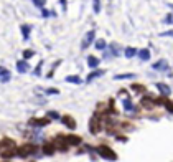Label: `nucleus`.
Wrapping results in <instances>:
<instances>
[{
  "instance_id": "1",
  "label": "nucleus",
  "mask_w": 173,
  "mask_h": 162,
  "mask_svg": "<svg viewBox=\"0 0 173 162\" xmlns=\"http://www.w3.org/2000/svg\"><path fill=\"white\" fill-rule=\"evenodd\" d=\"M35 152H36V146L32 144V142H28V144H23V146H20V147H17V157L27 159V157H30V155H33Z\"/></svg>"
},
{
  "instance_id": "2",
  "label": "nucleus",
  "mask_w": 173,
  "mask_h": 162,
  "mask_svg": "<svg viewBox=\"0 0 173 162\" xmlns=\"http://www.w3.org/2000/svg\"><path fill=\"white\" fill-rule=\"evenodd\" d=\"M96 152H97L102 159H106V161H117V154L109 147V146H104V144L97 146V147H96Z\"/></svg>"
},
{
  "instance_id": "3",
  "label": "nucleus",
  "mask_w": 173,
  "mask_h": 162,
  "mask_svg": "<svg viewBox=\"0 0 173 162\" xmlns=\"http://www.w3.org/2000/svg\"><path fill=\"white\" fill-rule=\"evenodd\" d=\"M89 131H91V134H99L101 131H102V123H101V116L96 114L91 118V121H89Z\"/></svg>"
},
{
  "instance_id": "4",
  "label": "nucleus",
  "mask_w": 173,
  "mask_h": 162,
  "mask_svg": "<svg viewBox=\"0 0 173 162\" xmlns=\"http://www.w3.org/2000/svg\"><path fill=\"white\" fill-rule=\"evenodd\" d=\"M49 123H51L49 118H33V119L28 121V124L32 127H45V126H48Z\"/></svg>"
},
{
  "instance_id": "5",
  "label": "nucleus",
  "mask_w": 173,
  "mask_h": 162,
  "mask_svg": "<svg viewBox=\"0 0 173 162\" xmlns=\"http://www.w3.org/2000/svg\"><path fill=\"white\" fill-rule=\"evenodd\" d=\"M53 142L56 144L58 151H61V152H66L68 149H69V144L66 142V137L64 136H58L56 139H53Z\"/></svg>"
},
{
  "instance_id": "6",
  "label": "nucleus",
  "mask_w": 173,
  "mask_h": 162,
  "mask_svg": "<svg viewBox=\"0 0 173 162\" xmlns=\"http://www.w3.org/2000/svg\"><path fill=\"white\" fill-rule=\"evenodd\" d=\"M41 151H43L45 155H53L54 152L58 151V147H56V144H54L53 141H51V142H45V144H43Z\"/></svg>"
},
{
  "instance_id": "7",
  "label": "nucleus",
  "mask_w": 173,
  "mask_h": 162,
  "mask_svg": "<svg viewBox=\"0 0 173 162\" xmlns=\"http://www.w3.org/2000/svg\"><path fill=\"white\" fill-rule=\"evenodd\" d=\"M152 68L155 70V71H170V66H168V63H166L165 60H160V61L153 63Z\"/></svg>"
},
{
  "instance_id": "8",
  "label": "nucleus",
  "mask_w": 173,
  "mask_h": 162,
  "mask_svg": "<svg viewBox=\"0 0 173 162\" xmlns=\"http://www.w3.org/2000/svg\"><path fill=\"white\" fill-rule=\"evenodd\" d=\"M10 78H12L10 71H8L5 66H0V81H2V83H8Z\"/></svg>"
},
{
  "instance_id": "9",
  "label": "nucleus",
  "mask_w": 173,
  "mask_h": 162,
  "mask_svg": "<svg viewBox=\"0 0 173 162\" xmlns=\"http://www.w3.org/2000/svg\"><path fill=\"white\" fill-rule=\"evenodd\" d=\"M61 123L66 127H69V129H76V121H74L71 116H63V118H61Z\"/></svg>"
},
{
  "instance_id": "10",
  "label": "nucleus",
  "mask_w": 173,
  "mask_h": 162,
  "mask_svg": "<svg viewBox=\"0 0 173 162\" xmlns=\"http://www.w3.org/2000/svg\"><path fill=\"white\" fill-rule=\"evenodd\" d=\"M66 137V142L69 144V147H73V146H79L82 142V139L79 136H64Z\"/></svg>"
},
{
  "instance_id": "11",
  "label": "nucleus",
  "mask_w": 173,
  "mask_h": 162,
  "mask_svg": "<svg viewBox=\"0 0 173 162\" xmlns=\"http://www.w3.org/2000/svg\"><path fill=\"white\" fill-rule=\"evenodd\" d=\"M0 155L4 159H13V157H17V149H4V151H0Z\"/></svg>"
},
{
  "instance_id": "12",
  "label": "nucleus",
  "mask_w": 173,
  "mask_h": 162,
  "mask_svg": "<svg viewBox=\"0 0 173 162\" xmlns=\"http://www.w3.org/2000/svg\"><path fill=\"white\" fill-rule=\"evenodd\" d=\"M94 30H91V32H88V35H86V38L82 40V50H86V48L89 47V45L92 43V40H94Z\"/></svg>"
},
{
  "instance_id": "13",
  "label": "nucleus",
  "mask_w": 173,
  "mask_h": 162,
  "mask_svg": "<svg viewBox=\"0 0 173 162\" xmlns=\"http://www.w3.org/2000/svg\"><path fill=\"white\" fill-rule=\"evenodd\" d=\"M157 88H158V91L162 93V96H170L172 94V90H170V86H166L165 83H157Z\"/></svg>"
},
{
  "instance_id": "14",
  "label": "nucleus",
  "mask_w": 173,
  "mask_h": 162,
  "mask_svg": "<svg viewBox=\"0 0 173 162\" xmlns=\"http://www.w3.org/2000/svg\"><path fill=\"white\" fill-rule=\"evenodd\" d=\"M137 56L140 58L142 61H148V60H150V50H147V48H144V50H138L137 51Z\"/></svg>"
},
{
  "instance_id": "15",
  "label": "nucleus",
  "mask_w": 173,
  "mask_h": 162,
  "mask_svg": "<svg viewBox=\"0 0 173 162\" xmlns=\"http://www.w3.org/2000/svg\"><path fill=\"white\" fill-rule=\"evenodd\" d=\"M17 71L18 73H27V71H28V63H27V60H20V61H17Z\"/></svg>"
},
{
  "instance_id": "16",
  "label": "nucleus",
  "mask_w": 173,
  "mask_h": 162,
  "mask_svg": "<svg viewBox=\"0 0 173 162\" xmlns=\"http://www.w3.org/2000/svg\"><path fill=\"white\" fill-rule=\"evenodd\" d=\"M104 73H106V71H104V70H96V71H92V73H91V75H89V76H88V78H86V83H91L92 79H96V78H99V76H102V75H104Z\"/></svg>"
},
{
  "instance_id": "17",
  "label": "nucleus",
  "mask_w": 173,
  "mask_h": 162,
  "mask_svg": "<svg viewBox=\"0 0 173 162\" xmlns=\"http://www.w3.org/2000/svg\"><path fill=\"white\" fill-rule=\"evenodd\" d=\"M2 146H5V149H17L15 141L13 139H8V137H5V139L2 141Z\"/></svg>"
},
{
  "instance_id": "18",
  "label": "nucleus",
  "mask_w": 173,
  "mask_h": 162,
  "mask_svg": "<svg viewBox=\"0 0 173 162\" xmlns=\"http://www.w3.org/2000/svg\"><path fill=\"white\" fill-rule=\"evenodd\" d=\"M99 63H101V60H99V58H96V56H88V65L91 66V68H97L99 66Z\"/></svg>"
},
{
  "instance_id": "19",
  "label": "nucleus",
  "mask_w": 173,
  "mask_h": 162,
  "mask_svg": "<svg viewBox=\"0 0 173 162\" xmlns=\"http://www.w3.org/2000/svg\"><path fill=\"white\" fill-rule=\"evenodd\" d=\"M122 106H124V109H125V111H135V106L132 104V101L129 99V98H125V99L122 101Z\"/></svg>"
},
{
  "instance_id": "20",
  "label": "nucleus",
  "mask_w": 173,
  "mask_h": 162,
  "mask_svg": "<svg viewBox=\"0 0 173 162\" xmlns=\"http://www.w3.org/2000/svg\"><path fill=\"white\" fill-rule=\"evenodd\" d=\"M124 55H125V58H134L135 55H137V50L132 47H127L125 50H124Z\"/></svg>"
},
{
  "instance_id": "21",
  "label": "nucleus",
  "mask_w": 173,
  "mask_h": 162,
  "mask_svg": "<svg viewBox=\"0 0 173 162\" xmlns=\"http://www.w3.org/2000/svg\"><path fill=\"white\" fill-rule=\"evenodd\" d=\"M30 32H32V27L30 25H21V33H23V40L30 38Z\"/></svg>"
},
{
  "instance_id": "22",
  "label": "nucleus",
  "mask_w": 173,
  "mask_h": 162,
  "mask_svg": "<svg viewBox=\"0 0 173 162\" xmlns=\"http://www.w3.org/2000/svg\"><path fill=\"white\" fill-rule=\"evenodd\" d=\"M66 81H68V83H74V84H81V83H82V79L79 78V76H76V75L66 76Z\"/></svg>"
},
{
  "instance_id": "23",
  "label": "nucleus",
  "mask_w": 173,
  "mask_h": 162,
  "mask_svg": "<svg viewBox=\"0 0 173 162\" xmlns=\"http://www.w3.org/2000/svg\"><path fill=\"white\" fill-rule=\"evenodd\" d=\"M94 47L97 48V50H106V40H102V38H99V40H96V43H94Z\"/></svg>"
},
{
  "instance_id": "24",
  "label": "nucleus",
  "mask_w": 173,
  "mask_h": 162,
  "mask_svg": "<svg viewBox=\"0 0 173 162\" xmlns=\"http://www.w3.org/2000/svg\"><path fill=\"white\" fill-rule=\"evenodd\" d=\"M132 78H135L134 73H124V75H117L116 76V79H132Z\"/></svg>"
},
{
  "instance_id": "25",
  "label": "nucleus",
  "mask_w": 173,
  "mask_h": 162,
  "mask_svg": "<svg viewBox=\"0 0 173 162\" xmlns=\"http://www.w3.org/2000/svg\"><path fill=\"white\" fill-rule=\"evenodd\" d=\"M132 91H135V93H145V86H142V84H132Z\"/></svg>"
},
{
  "instance_id": "26",
  "label": "nucleus",
  "mask_w": 173,
  "mask_h": 162,
  "mask_svg": "<svg viewBox=\"0 0 173 162\" xmlns=\"http://www.w3.org/2000/svg\"><path fill=\"white\" fill-rule=\"evenodd\" d=\"M32 56H35V51L33 50H25L23 51V60H28V58H32Z\"/></svg>"
},
{
  "instance_id": "27",
  "label": "nucleus",
  "mask_w": 173,
  "mask_h": 162,
  "mask_svg": "<svg viewBox=\"0 0 173 162\" xmlns=\"http://www.w3.org/2000/svg\"><path fill=\"white\" fill-rule=\"evenodd\" d=\"M32 2L35 7H40V8H45V4H46V0H32Z\"/></svg>"
},
{
  "instance_id": "28",
  "label": "nucleus",
  "mask_w": 173,
  "mask_h": 162,
  "mask_svg": "<svg viewBox=\"0 0 173 162\" xmlns=\"http://www.w3.org/2000/svg\"><path fill=\"white\" fill-rule=\"evenodd\" d=\"M46 116H48L49 119H61V116L58 114L56 111H48V114H46Z\"/></svg>"
},
{
  "instance_id": "29",
  "label": "nucleus",
  "mask_w": 173,
  "mask_h": 162,
  "mask_svg": "<svg viewBox=\"0 0 173 162\" xmlns=\"http://www.w3.org/2000/svg\"><path fill=\"white\" fill-rule=\"evenodd\" d=\"M94 12L96 13L101 12V2H99V0H94Z\"/></svg>"
},
{
  "instance_id": "30",
  "label": "nucleus",
  "mask_w": 173,
  "mask_h": 162,
  "mask_svg": "<svg viewBox=\"0 0 173 162\" xmlns=\"http://www.w3.org/2000/svg\"><path fill=\"white\" fill-rule=\"evenodd\" d=\"M41 66H43V61H40V63H38V66H36V70H35V75H36V76L41 75Z\"/></svg>"
},
{
  "instance_id": "31",
  "label": "nucleus",
  "mask_w": 173,
  "mask_h": 162,
  "mask_svg": "<svg viewBox=\"0 0 173 162\" xmlns=\"http://www.w3.org/2000/svg\"><path fill=\"white\" fill-rule=\"evenodd\" d=\"M45 93H46V94H58L60 91L54 90V88H49V90H46V91H45Z\"/></svg>"
},
{
  "instance_id": "32",
  "label": "nucleus",
  "mask_w": 173,
  "mask_h": 162,
  "mask_svg": "<svg viewBox=\"0 0 173 162\" xmlns=\"http://www.w3.org/2000/svg\"><path fill=\"white\" fill-rule=\"evenodd\" d=\"M165 23H168V25H170V23H173V15H172V13L165 17Z\"/></svg>"
},
{
  "instance_id": "33",
  "label": "nucleus",
  "mask_w": 173,
  "mask_h": 162,
  "mask_svg": "<svg viewBox=\"0 0 173 162\" xmlns=\"http://www.w3.org/2000/svg\"><path fill=\"white\" fill-rule=\"evenodd\" d=\"M41 15L43 17H49V12H46L45 8H41Z\"/></svg>"
},
{
  "instance_id": "34",
  "label": "nucleus",
  "mask_w": 173,
  "mask_h": 162,
  "mask_svg": "<svg viewBox=\"0 0 173 162\" xmlns=\"http://www.w3.org/2000/svg\"><path fill=\"white\" fill-rule=\"evenodd\" d=\"M0 146H2V142H0Z\"/></svg>"
}]
</instances>
